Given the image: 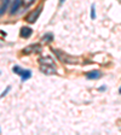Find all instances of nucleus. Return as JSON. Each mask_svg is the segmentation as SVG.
<instances>
[{"mask_svg": "<svg viewBox=\"0 0 121 135\" xmlns=\"http://www.w3.org/2000/svg\"><path fill=\"white\" fill-rule=\"evenodd\" d=\"M51 52L53 54L57 57V59L59 62L64 64H68V65H75V64H79L80 63V58L79 57H74V56H70L68 53H66L62 49H57V48H53V47H50Z\"/></svg>", "mask_w": 121, "mask_h": 135, "instance_id": "obj_1", "label": "nucleus"}, {"mask_svg": "<svg viewBox=\"0 0 121 135\" xmlns=\"http://www.w3.org/2000/svg\"><path fill=\"white\" fill-rule=\"evenodd\" d=\"M43 9H44V5H43V4L38 5L34 10H32V11L27 14L26 18H24V21H26L27 23H29V24H34L35 22L38 21V18L40 17L41 12H43Z\"/></svg>", "mask_w": 121, "mask_h": 135, "instance_id": "obj_2", "label": "nucleus"}, {"mask_svg": "<svg viewBox=\"0 0 121 135\" xmlns=\"http://www.w3.org/2000/svg\"><path fill=\"white\" fill-rule=\"evenodd\" d=\"M12 71L16 75H18L23 82L28 81L29 78H32V71H30V70L23 69V68H21V66H18V65H15L13 68H12Z\"/></svg>", "mask_w": 121, "mask_h": 135, "instance_id": "obj_3", "label": "nucleus"}, {"mask_svg": "<svg viewBox=\"0 0 121 135\" xmlns=\"http://www.w3.org/2000/svg\"><path fill=\"white\" fill-rule=\"evenodd\" d=\"M43 47H41V43L39 42H35V43H32L29 46H26L23 49H22V54L23 56H29V54H33V53H40Z\"/></svg>", "mask_w": 121, "mask_h": 135, "instance_id": "obj_4", "label": "nucleus"}, {"mask_svg": "<svg viewBox=\"0 0 121 135\" xmlns=\"http://www.w3.org/2000/svg\"><path fill=\"white\" fill-rule=\"evenodd\" d=\"M40 71L46 76H51V75L57 74V66L52 65H45V64H40Z\"/></svg>", "mask_w": 121, "mask_h": 135, "instance_id": "obj_5", "label": "nucleus"}, {"mask_svg": "<svg viewBox=\"0 0 121 135\" xmlns=\"http://www.w3.org/2000/svg\"><path fill=\"white\" fill-rule=\"evenodd\" d=\"M22 4H23L22 0H13V1L11 3V5H10V9H9L10 16H15V14L17 13V12L20 11Z\"/></svg>", "mask_w": 121, "mask_h": 135, "instance_id": "obj_6", "label": "nucleus"}, {"mask_svg": "<svg viewBox=\"0 0 121 135\" xmlns=\"http://www.w3.org/2000/svg\"><path fill=\"white\" fill-rule=\"evenodd\" d=\"M38 63L39 64H45V65H52L56 66V62L51 56H41L38 58Z\"/></svg>", "mask_w": 121, "mask_h": 135, "instance_id": "obj_7", "label": "nucleus"}, {"mask_svg": "<svg viewBox=\"0 0 121 135\" xmlns=\"http://www.w3.org/2000/svg\"><path fill=\"white\" fill-rule=\"evenodd\" d=\"M102 72L99 71V70L95 69V70H91V71H87L86 74H85V77L87 78V80H91V81H95V80H99V78L102 77Z\"/></svg>", "mask_w": 121, "mask_h": 135, "instance_id": "obj_8", "label": "nucleus"}, {"mask_svg": "<svg viewBox=\"0 0 121 135\" xmlns=\"http://www.w3.org/2000/svg\"><path fill=\"white\" fill-rule=\"evenodd\" d=\"M32 35H33V28H30V27H28V26L21 27L20 36L22 37V39H29Z\"/></svg>", "mask_w": 121, "mask_h": 135, "instance_id": "obj_9", "label": "nucleus"}, {"mask_svg": "<svg viewBox=\"0 0 121 135\" xmlns=\"http://www.w3.org/2000/svg\"><path fill=\"white\" fill-rule=\"evenodd\" d=\"M11 3H12V0H1V5H0V17H3L4 14L9 11Z\"/></svg>", "mask_w": 121, "mask_h": 135, "instance_id": "obj_10", "label": "nucleus"}, {"mask_svg": "<svg viewBox=\"0 0 121 135\" xmlns=\"http://www.w3.org/2000/svg\"><path fill=\"white\" fill-rule=\"evenodd\" d=\"M53 39H55V36H53V34H52V33H46V34L43 35L41 41H44L46 45H49V43H51L52 41H53Z\"/></svg>", "mask_w": 121, "mask_h": 135, "instance_id": "obj_11", "label": "nucleus"}, {"mask_svg": "<svg viewBox=\"0 0 121 135\" xmlns=\"http://www.w3.org/2000/svg\"><path fill=\"white\" fill-rule=\"evenodd\" d=\"M90 17H91V19L92 21H95L96 17H97V14H96V5L95 4L91 5V9H90Z\"/></svg>", "mask_w": 121, "mask_h": 135, "instance_id": "obj_12", "label": "nucleus"}, {"mask_svg": "<svg viewBox=\"0 0 121 135\" xmlns=\"http://www.w3.org/2000/svg\"><path fill=\"white\" fill-rule=\"evenodd\" d=\"M22 1H23L22 6H23V7H26V9H28V7H30V6H32L33 4L36 1V0H22Z\"/></svg>", "mask_w": 121, "mask_h": 135, "instance_id": "obj_13", "label": "nucleus"}, {"mask_svg": "<svg viewBox=\"0 0 121 135\" xmlns=\"http://www.w3.org/2000/svg\"><path fill=\"white\" fill-rule=\"evenodd\" d=\"M10 91H11V86H7V87H6V88L3 91V93L0 94V99H1V98H5L6 95H7V93L10 92Z\"/></svg>", "mask_w": 121, "mask_h": 135, "instance_id": "obj_14", "label": "nucleus"}, {"mask_svg": "<svg viewBox=\"0 0 121 135\" xmlns=\"http://www.w3.org/2000/svg\"><path fill=\"white\" fill-rule=\"evenodd\" d=\"M98 91H99V92H104V91H107V86L99 87V88H98Z\"/></svg>", "mask_w": 121, "mask_h": 135, "instance_id": "obj_15", "label": "nucleus"}, {"mask_svg": "<svg viewBox=\"0 0 121 135\" xmlns=\"http://www.w3.org/2000/svg\"><path fill=\"white\" fill-rule=\"evenodd\" d=\"M66 3V0H59V5H62V4Z\"/></svg>", "mask_w": 121, "mask_h": 135, "instance_id": "obj_16", "label": "nucleus"}, {"mask_svg": "<svg viewBox=\"0 0 121 135\" xmlns=\"http://www.w3.org/2000/svg\"><path fill=\"white\" fill-rule=\"evenodd\" d=\"M119 93H120V94H121V87H120V89H119Z\"/></svg>", "mask_w": 121, "mask_h": 135, "instance_id": "obj_17", "label": "nucleus"}, {"mask_svg": "<svg viewBox=\"0 0 121 135\" xmlns=\"http://www.w3.org/2000/svg\"><path fill=\"white\" fill-rule=\"evenodd\" d=\"M0 133H1V128H0Z\"/></svg>", "mask_w": 121, "mask_h": 135, "instance_id": "obj_18", "label": "nucleus"}]
</instances>
